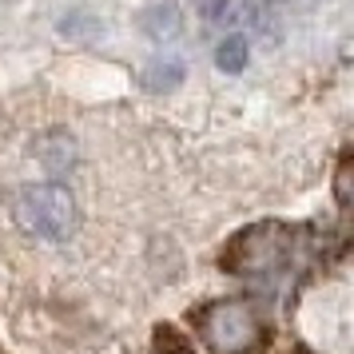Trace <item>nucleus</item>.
Instances as JSON below:
<instances>
[{
    "mask_svg": "<svg viewBox=\"0 0 354 354\" xmlns=\"http://www.w3.org/2000/svg\"><path fill=\"white\" fill-rule=\"evenodd\" d=\"M195 335L211 354H251L259 346V315L243 299H215L192 315Z\"/></svg>",
    "mask_w": 354,
    "mask_h": 354,
    "instance_id": "7ed1b4c3",
    "label": "nucleus"
},
{
    "mask_svg": "<svg viewBox=\"0 0 354 354\" xmlns=\"http://www.w3.org/2000/svg\"><path fill=\"white\" fill-rule=\"evenodd\" d=\"M36 156L44 160V167H48V171H68V167H72V160H76V144L68 140L64 131H52L48 140H40Z\"/></svg>",
    "mask_w": 354,
    "mask_h": 354,
    "instance_id": "6e6552de",
    "label": "nucleus"
},
{
    "mask_svg": "<svg viewBox=\"0 0 354 354\" xmlns=\"http://www.w3.org/2000/svg\"><path fill=\"white\" fill-rule=\"evenodd\" d=\"M247 17H251L255 32L263 36L267 44H279V36H283V24H279V4H274V0H251Z\"/></svg>",
    "mask_w": 354,
    "mask_h": 354,
    "instance_id": "1a4fd4ad",
    "label": "nucleus"
},
{
    "mask_svg": "<svg viewBox=\"0 0 354 354\" xmlns=\"http://www.w3.org/2000/svg\"><path fill=\"white\" fill-rule=\"evenodd\" d=\"M247 60H251V44H247V36L231 32V36H223V40L215 44V68H219L223 76H239L243 68H247Z\"/></svg>",
    "mask_w": 354,
    "mask_h": 354,
    "instance_id": "0eeeda50",
    "label": "nucleus"
},
{
    "mask_svg": "<svg viewBox=\"0 0 354 354\" xmlns=\"http://www.w3.org/2000/svg\"><path fill=\"white\" fill-rule=\"evenodd\" d=\"M136 24H140V32H144L147 40L171 44V40L183 36V8H179L176 0H151V4L140 8Z\"/></svg>",
    "mask_w": 354,
    "mask_h": 354,
    "instance_id": "20e7f679",
    "label": "nucleus"
},
{
    "mask_svg": "<svg viewBox=\"0 0 354 354\" xmlns=\"http://www.w3.org/2000/svg\"><path fill=\"white\" fill-rule=\"evenodd\" d=\"M56 28L68 40H104L108 36V20L96 17L92 8H72V12H64V17L56 20Z\"/></svg>",
    "mask_w": 354,
    "mask_h": 354,
    "instance_id": "423d86ee",
    "label": "nucleus"
},
{
    "mask_svg": "<svg viewBox=\"0 0 354 354\" xmlns=\"http://www.w3.org/2000/svg\"><path fill=\"white\" fill-rule=\"evenodd\" d=\"M151 351L156 354H192V342H187L183 330H176L171 322H163V326H156V335H151Z\"/></svg>",
    "mask_w": 354,
    "mask_h": 354,
    "instance_id": "9d476101",
    "label": "nucleus"
},
{
    "mask_svg": "<svg viewBox=\"0 0 354 354\" xmlns=\"http://www.w3.org/2000/svg\"><path fill=\"white\" fill-rule=\"evenodd\" d=\"M195 12L207 20V24H227V20L235 17V8H231V0H192Z\"/></svg>",
    "mask_w": 354,
    "mask_h": 354,
    "instance_id": "f8f14e48",
    "label": "nucleus"
},
{
    "mask_svg": "<svg viewBox=\"0 0 354 354\" xmlns=\"http://www.w3.org/2000/svg\"><path fill=\"white\" fill-rule=\"evenodd\" d=\"M295 259V231L287 223H251L219 251V267L239 279H271Z\"/></svg>",
    "mask_w": 354,
    "mask_h": 354,
    "instance_id": "f257e3e1",
    "label": "nucleus"
},
{
    "mask_svg": "<svg viewBox=\"0 0 354 354\" xmlns=\"http://www.w3.org/2000/svg\"><path fill=\"white\" fill-rule=\"evenodd\" d=\"M12 215L28 235L48 243L72 239L76 227H80V203L64 183H28V187H20L17 199H12Z\"/></svg>",
    "mask_w": 354,
    "mask_h": 354,
    "instance_id": "f03ea898",
    "label": "nucleus"
},
{
    "mask_svg": "<svg viewBox=\"0 0 354 354\" xmlns=\"http://www.w3.org/2000/svg\"><path fill=\"white\" fill-rule=\"evenodd\" d=\"M351 199H354V160H351V151H342L338 167H335V203L346 211Z\"/></svg>",
    "mask_w": 354,
    "mask_h": 354,
    "instance_id": "9b49d317",
    "label": "nucleus"
},
{
    "mask_svg": "<svg viewBox=\"0 0 354 354\" xmlns=\"http://www.w3.org/2000/svg\"><path fill=\"white\" fill-rule=\"evenodd\" d=\"M183 76H187V64L179 56H156V60L144 64L140 84H144V92H151V96H167V92H176L179 84H183Z\"/></svg>",
    "mask_w": 354,
    "mask_h": 354,
    "instance_id": "39448f33",
    "label": "nucleus"
}]
</instances>
